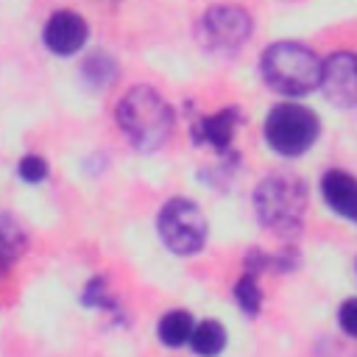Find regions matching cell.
<instances>
[{
	"instance_id": "obj_1",
	"label": "cell",
	"mask_w": 357,
	"mask_h": 357,
	"mask_svg": "<svg viewBox=\"0 0 357 357\" xmlns=\"http://www.w3.org/2000/svg\"><path fill=\"white\" fill-rule=\"evenodd\" d=\"M262 78L271 89L298 98L321 86L324 64L318 56L298 42H276L262 53Z\"/></svg>"
},
{
	"instance_id": "obj_2",
	"label": "cell",
	"mask_w": 357,
	"mask_h": 357,
	"mask_svg": "<svg viewBox=\"0 0 357 357\" xmlns=\"http://www.w3.org/2000/svg\"><path fill=\"white\" fill-rule=\"evenodd\" d=\"M117 123L137 148L153 151L170 134L173 109L151 86H137L117 103Z\"/></svg>"
},
{
	"instance_id": "obj_3",
	"label": "cell",
	"mask_w": 357,
	"mask_h": 357,
	"mask_svg": "<svg viewBox=\"0 0 357 357\" xmlns=\"http://www.w3.org/2000/svg\"><path fill=\"white\" fill-rule=\"evenodd\" d=\"M254 206L262 226L273 229L276 234H293L304 218L307 190L296 176H268L254 192Z\"/></svg>"
},
{
	"instance_id": "obj_4",
	"label": "cell",
	"mask_w": 357,
	"mask_h": 357,
	"mask_svg": "<svg viewBox=\"0 0 357 357\" xmlns=\"http://www.w3.org/2000/svg\"><path fill=\"white\" fill-rule=\"evenodd\" d=\"M318 117L298 103H279L265 120V139L282 156H301L318 139Z\"/></svg>"
},
{
	"instance_id": "obj_5",
	"label": "cell",
	"mask_w": 357,
	"mask_h": 357,
	"mask_svg": "<svg viewBox=\"0 0 357 357\" xmlns=\"http://www.w3.org/2000/svg\"><path fill=\"white\" fill-rule=\"evenodd\" d=\"M156 229L176 254H195L206 240V218L190 198H170L156 218Z\"/></svg>"
},
{
	"instance_id": "obj_6",
	"label": "cell",
	"mask_w": 357,
	"mask_h": 357,
	"mask_svg": "<svg viewBox=\"0 0 357 357\" xmlns=\"http://www.w3.org/2000/svg\"><path fill=\"white\" fill-rule=\"evenodd\" d=\"M201 33H204L206 47H212L218 53H231L248 39L251 20L243 8L218 6V8L206 11V17L201 20Z\"/></svg>"
},
{
	"instance_id": "obj_7",
	"label": "cell",
	"mask_w": 357,
	"mask_h": 357,
	"mask_svg": "<svg viewBox=\"0 0 357 357\" xmlns=\"http://www.w3.org/2000/svg\"><path fill=\"white\" fill-rule=\"evenodd\" d=\"M321 86L335 106H357V53H332L324 61Z\"/></svg>"
},
{
	"instance_id": "obj_8",
	"label": "cell",
	"mask_w": 357,
	"mask_h": 357,
	"mask_svg": "<svg viewBox=\"0 0 357 357\" xmlns=\"http://www.w3.org/2000/svg\"><path fill=\"white\" fill-rule=\"evenodd\" d=\"M84 42H86V22L75 11H56L47 20V25H45V45L53 53L70 56V53L81 50Z\"/></svg>"
},
{
	"instance_id": "obj_9",
	"label": "cell",
	"mask_w": 357,
	"mask_h": 357,
	"mask_svg": "<svg viewBox=\"0 0 357 357\" xmlns=\"http://www.w3.org/2000/svg\"><path fill=\"white\" fill-rule=\"evenodd\" d=\"M321 192L332 212L357 223V178L346 170H326L321 176Z\"/></svg>"
},
{
	"instance_id": "obj_10",
	"label": "cell",
	"mask_w": 357,
	"mask_h": 357,
	"mask_svg": "<svg viewBox=\"0 0 357 357\" xmlns=\"http://www.w3.org/2000/svg\"><path fill=\"white\" fill-rule=\"evenodd\" d=\"M234 123H237V109H223V112H218L212 117H204L198 123L195 139L198 142H209L218 151H226L229 142H231V134H234Z\"/></svg>"
},
{
	"instance_id": "obj_11",
	"label": "cell",
	"mask_w": 357,
	"mask_h": 357,
	"mask_svg": "<svg viewBox=\"0 0 357 357\" xmlns=\"http://www.w3.org/2000/svg\"><path fill=\"white\" fill-rule=\"evenodd\" d=\"M190 346H192V351L201 354V357H215V354H220L223 346H226V329H223L218 321H201V324L192 329Z\"/></svg>"
},
{
	"instance_id": "obj_12",
	"label": "cell",
	"mask_w": 357,
	"mask_h": 357,
	"mask_svg": "<svg viewBox=\"0 0 357 357\" xmlns=\"http://www.w3.org/2000/svg\"><path fill=\"white\" fill-rule=\"evenodd\" d=\"M192 318L184 310H173L159 321V340L165 346H181L192 337Z\"/></svg>"
},
{
	"instance_id": "obj_13",
	"label": "cell",
	"mask_w": 357,
	"mask_h": 357,
	"mask_svg": "<svg viewBox=\"0 0 357 357\" xmlns=\"http://www.w3.org/2000/svg\"><path fill=\"white\" fill-rule=\"evenodd\" d=\"M25 248V234L11 215L0 218V271L8 268Z\"/></svg>"
},
{
	"instance_id": "obj_14",
	"label": "cell",
	"mask_w": 357,
	"mask_h": 357,
	"mask_svg": "<svg viewBox=\"0 0 357 357\" xmlns=\"http://www.w3.org/2000/svg\"><path fill=\"white\" fill-rule=\"evenodd\" d=\"M234 296H237V304L243 307V312H248V315H257V312H259V304H262V293H259V287H257V279H254L251 273H245V276L237 282V287H234Z\"/></svg>"
},
{
	"instance_id": "obj_15",
	"label": "cell",
	"mask_w": 357,
	"mask_h": 357,
	"mask_svg": "<svg viewBox=\"0 0 357 357\" xmlns=\"http://www.w3.org/2000/svg\"><path fill=\"white\" fill-rule=\"evenodd\" d=\"M17 170H20V176H22L25 181H42V178L47 176V165H45V159H39V156H33V153L22 156Z\"/></svg>"
},
{
	"instance_id": "obj_16",
	"label": "cell",
	"mask_w": 357,
	"mask_h": 357,
	"mask_svg": "<svg viewBox=\"0 0 357 357\" xmlns=\"http://www.w3.org/2000/svg\"><path fill=\"white\" fill-rule=\"evenodd\" d=\"M337 324L346 335L357 337V298H346L337 310Z\"/></svg>"
}]
</instances>
